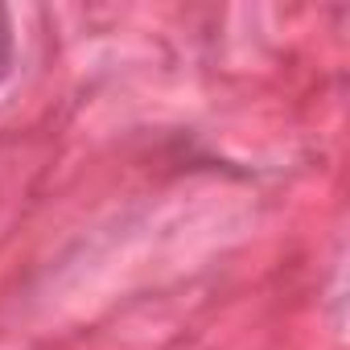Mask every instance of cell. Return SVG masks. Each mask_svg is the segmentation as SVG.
<instances>
[{
  "label": "cell",
  "mask_w": 350,
  "mask_h": 350,
  "mask_svg": "<svg viewBox=\"0 0 350 350\" xmlns=\"http://www.w3.org/2000/svg\"><path fill=\"white\" fill-rule=\"evenodd\" d=\"M13 66V21H9V9L0 5V79L9 75Z\"/></svg>",
  "instance_id": "cell-1"
}]
</instances>
